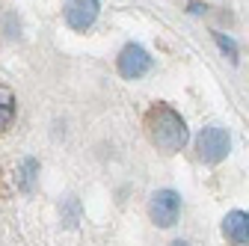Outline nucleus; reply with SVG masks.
Instances as JSON below:
<instances>
[{"label": "nucleus", "mask_w": 249, "mask_h": 246, "mask_svg": "<svg viewBox=\"0 0 249 246\" xmlns=\"http://www.w3.org/2000/svg\"><path fill=\"white\" fill-rule=\"evenodd\" d=\"M142 128L148 142L163 155H175L190 142V128H187L184 116L169 104H151L142 116Z\"/></svg>", "instance_id": "f257e3e1"}, {"label": "nucleus", "mask_w": 249, "mask_h": 246, "mask_svg": "<svg viewBox=\"0 0 249 246\" xmlns=\"http://www.w3.org/2000/svg\"><path fill=\"white\" fill-rule=\"evenodd\" d=\"M229 151H231V140H229V131L220 128V125H208L199 131L196 137V155L202 163H223L229 158Z\"/></svg>", "instance_id": "f03ea898"}, {"label": "nucleus", "mask_w": 249, "mask_h": 246, "mask_svg": "<svg viewBox=\"0 0 249 246\" xmlns=\"http://www.w3.org/2000/svg\"><path fill=\"white\" fill-rule=\"evenodd\" d=\"M181 213V196L175 190H154L148 199V217L158 228H172Z\"/></svg>", "instance_id": "7ed1b4c3"}, {"label": "nucleus", "mask_w": 249, "mask_h": 246, "mask_svg": "<svg viewBox=\"0 0 249 246\" xmlns=\"http://www.w3.org/2000/svg\"><path fill=\"white\" fill-rule=\"evenodd\" d=\"M151 66H154L151 53L142 45H137V42H128L119 51V59H116V69H119V74L124 80H140L142 74L151 71Z\"/></svg>", "instance_id": "20e7f679"}, {"label": "nucleus", "mask_w": 249, "mask_h": 246, "mask_svg": "<svg viewBox=\"0 0 249 246\" xmlns=\"http://www.w3.org/2000/svg\"><path fill=\"white\" fill-rule=\"evenodd\" d=\"M98 12H101L98 0H66V6H62V18H66V24L71 30H77V33H83V30H89L95 24Z\"/></svg>", "instance_id": "39448f33"}, {"label": "nucleus", "mask_w": 249, "mask_h": 246, "mask_svg": "<svg viewBox=\"0 0 249 246\" xmlns=\"http://www.w3.org/2000/svg\"><path fill=\"white\" fill-rule=\"evenodd\" d=\"M223 234L231 246H246L249 243V213L246 211H229L223 220Z\"/></svg>", "instance_id": "423d86ee"}, {"label": "nucleus", "mask_w": 249, "mask_h": 246, "mask_svg": "<svg viewBox=\"0 0 249 246\" xmlns=\"http://www.w3.org/2000/svg\"><path fill=\"white\" fill-rule=\"evenodd\" d=\"M18 113V98L9 86H0V134H6Z\"/></svg>", "instance_id": "0eeeda50"}, {"label": "nucleus", "mask_w": 249, "mask_h": 246, "mask_svg": "<svg viewBox=\"0 0 249 246\" xmlns=\"http://www.w3.org/2000/svg\"><path fill=\"white\" fill-rule=\"evenodd\" d=\"M213 42H216V48H220L229 59H231V63L237 66L240 63V51H237V45H234V39H229L226 33H220V30H213Z\"/></svg>", "instance_id": "6e6552de"}, {"label": "nucleus", "mask_w": 249, "mask_h": 246, "mask_svg": "<svg viewBox=\"0 0 249 246\" xmlns=\"http://www.w3.org/2000/svg\"><path fill=\"white\" fill-rule=\"evenodd\" d=\"M33 172H36V160H24V178H21L24 190H33Z\"/></svg>", "instance_id": "1a4fd4ad"}, {"label": "nucleus", "mask_w": 249, "mask_h": 246, "mask_svg": "<svg viewBox=\"0 0 249 246\" xmlns=\"http://www.w3.org/2000/svg\"><path fill=\"white\" fill-rule=\"evenodd\" d=\"M190 12H193V15H202V12H205V6H202V3H196V0H193V3H190Z\"/></svg>", "instance_id": "9d476101"}, {"label": "nucleus", "mask_w": 249, "mask_h": 246, "mask_svg": "<svg viewBox=\"0 0 249 246\" xmlns=\"http://www.w3.org/2000/svg\"><path fill=\"white\" fill-rule=\"evenodd\" d=\"M169 246H190L187 240H175V243H169Z\"/></svg>", "instance_id": "9b49d317"}]
</instances>
